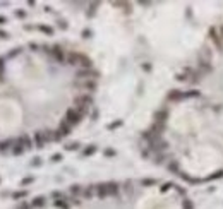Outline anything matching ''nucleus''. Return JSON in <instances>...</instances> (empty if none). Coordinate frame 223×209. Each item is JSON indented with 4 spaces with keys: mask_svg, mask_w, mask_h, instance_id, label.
Masks as SVG:
<instances>
[{
    "mask_svg": "<svg viewBox=\"0 0 223 209\" xmlns=\"http://www.w3.org/2000/svg\"><path fill=\"white\" fill-rule=\"evenodd\" d=\"M81 118H83V115L79 113L76 108H69V110H67V113H65V122L69 123L70 127H72V125H77V123L81 122Z\"/></svg>",
    "mask_w": 223,
    "mask_h": 209,
    "instance_id": "1",
    "label": "nucleus"
},
{
    "mask_svg": "<svg viewBox=\"0 0 223 209\" xmlns=\"http://www.w3.org/2000/svg\"><path fill=\"white\" fill-rule=\"evenodd\" d=\"M50 52H52V55L55 57V60H57L58 64H64V60H67V58H65V53H64V50H62L60 45H55V46L50 50Z\"/></svg>",
    "mask_w": 223,
    "mask_h": 209,
    "instance_id": "2",
    "label": "nucleus"
},
{
    "mask_svg": "<svg viewBox=\"0 0 223 209\" xmlns=\"http://www.w3.org/2000/svg\"><path fill=\"white\" fill-rule=\"evenodd\" d=\"M74 103L77 106H89V105H93V98L89 94H81V96H76Z\"/></svg>",
    "mask_w": 223,
    "mask_h": 209,
    "instance_id": "3",
    "label": "nucleus"
},
{
    "mask_svg": "<svg viewBox=\"0 0 223 209\" xmlns=\"http://www.w3.org/2000/svg\"><path fill=\"white\" fill-rule=\"evenodd\" d=\"M33 139H35V146L38 149H43L45 148V132H41V130H36L35 132V135H33Z\"/></svg>",
    "mask_w": 223,
    "mask_h": 209,
    "instance_id": "4",
    "label": "nucleus"
},
{
    "mask_svg": "<svg viewBox=\"0 0 223 209\" xmlns=\"http://www.w3.org/2000/svg\"><path fill=\"white\" fill-rule=\"evenodd\" d=\"M210 38L214 41V45H216V48H218V50H221V48H223V39L220 38L218 31L214 29V28H210Z\"/></svg>",
    "mask_w": 223,
    "mask_h": 209,
    "instance_id": "5",
    "label": "nucleus"
},
{
    "mask_svg": "<svg viewBox=\"0 0 223 209\" xmlns=\"http://www.w3.org/2000/svg\"><path fill=\"white\" fill-rule=\"evenodd\" d=\"M77 77L79 79H91V77L95 79V77H98V72H95L91 69H83L77 72Z\"/></svg>",
    "mask_w": 223,
    "mask_h": 209,
    "instance_id": "6",
    "label": "nucleus"
},
{
    "mask_svg": "<svg viewBox=\"0 0 223 209\" xmlns=\"http://www.w3.org/2000/svg\"><path fill=\"white\" fill-rule=\"evenodd\" d=\"M168 100H170V101H180V100H184V93L179 91V89H172V91L168 93Z\"/></svg>",
    "mask_w": 223,
    "mask_h": 209,
    "instance_id": "7",
    "label": "nucleus"
},
{
    "mask_svg": "<svg viewBox=\"0 0 223 209\" xmlns=\"http://www.w3.org/2000/svg\"><path fill=\"white\" fill-rule=\"evenodd\" d=\"M79 65L84 67V69H91L93 62L89 57H86V55H83V53H79Z\"/></svg>",
    "mask_w": 223,
    "mask_h": 209,
    "instance_id": "8",
    "label": "nucleus"
},
{
    "mask_svg": "<svg viewBox=\"0 0 223 209\" xmlns=\"http://www.w3.org/2000/svg\"><path fill=\"white\" fill-rule=\"evenodd\" d=\"M67 64H69V65H79V53L70 52L69 55H67Z\"/></svg>",
    "mask_w": 223,
    "mask_h": 209,
    "instance_id": "9",
    "label": "nucleus"
},
{
    "mask_svg": "<svg viewBox=\"0 0 223 209\" xmlns=\"http://www.w3.org/2000/svg\"><path fill=\"white\" fill-rule=\"evenodd\" d=\"M58 132L62 134V137L70 134V125L65 122V120H62V122H60V125H58Z\"/></svg>",
    "mask_w": 223,
    "mask_h": 209,
    "instance_id": "10",
    "label": "nucleus"
},
{
    "mask_svg": "<svg viewBox=\"0 0 223 209\" xmlns=\"http://www.w3.org/2000/svg\"><path fill=\"white\" fill-rule=\"evenodd\" d=\"M96 194L100 199H105L106 196H108V189H106V183H101V185H98L96 187Z\"/></svg>",
    "mask_w": 223,
    "mask_h": 209,
    "instance_id": "11",
    "label": "nucleus"
},
{
    "mask_svg": "<svg viewBox=\"0 0 223 209\" xmlns=\"http://www.w3.org/2000/svg\"><path fill=\"white\" fill-rule=\"evenodd\" d=\"M19 139H21V142H22V146H24V149H31V148H33V141L29 139V135H28V134H22Z\"/></svg>",
    "mask_w": 223,
    "mask_h": 209,
    "instance_id": "12",
    "label": "nucleus"
},
{
    "mask_svg": "<svg viewBox=\"0 0 223 209\" xmlns=\"http://www.w3.org/2000/svg\"><path fill=\"white\" fill-rule=\"evenodd\" d=\"M163 129H165V123H162V122H154L153 123V127H151V132H153L154 135H160L163 132Z\"/></svg>",
    "mask_w": 223,
    "mask_h": 209,
    "instance_id": "13",
    "label": "nucleus"
},
{
    "mask_svg": "<svg viewBox=\"0 0 223 209\" xmlns=\"http://www.w3.org/2000/svg\"><path fill=\"white\" fill-rule=\"evenodd\" d=\"M106 189H108V196H117L118 194V185L115 182H108L106 183Z\"/></svg>",
    "mask_w": 223,
    "mask_h": 209,
    "instance_id": "14",
    "label": "nucleus"
},
{
    "mask_svg": "<svg viewBox=\"0 0 223 209\" xmlns=\"http://www.w3.org/2000/svg\"><path fill=\"white\" fill-rule=\"evenodd\" d=\"M12 152H14V154H16V156H21L22 152H24V146H22L21 139H17V142H16V146H14Z\"/></svg>",
    "mask_w": 223,
    "mask_h": 209,
    "instance_id": "15",
    "label": "nucleus"
},
{
    "mask_svg": "<svg viewBox=\"0 0 223 209\" xmlns=\"http://www.w3.org/2000/svg\"><path fill=\"white\" fill-rule=\"evenodd\" d=\"M45 206V197H35V199H33V202H31V207H43Z\"/></svg>",
    "mask_w": 223,
    "mask_h": 209,
    "instance_id": "16",
    "label": "nucleus"
},
{
    "mask_svg": "<svg viewBox=\"0 0 223 209\" xmlns=\"http://www.w3.org/2000/svg\"><path fill=\"white\" fill-rule=\"evenodd\" d=\"M166 117H168V113H166L165 110H162V112H156V115H154V118H156V122H162V123H165Z\"/></svg>",
    "mask_w": 223,
    "mask_h": 209,
    "instance_id": "17",
    "label": "nucleus"
},
{
    "mask_svg": "<svg viewBox=\"0 0 223 209\" xmlns=\"http://www.w3.org/2000/svg\"><path fill=\"white\" fill-rule=\"evenodd\" d=\"M95 152H96V146L91 144V146H87V148L83 151V154H84V156H91V154H95Z\"/></svg>",
    "mask_w": 223,
    "mask_h": 209,
    "instance_id": "18",
    "label": "nucleus"
},
{
    "mask_svg": "<svg viewBox=\"0 0 223 209\" xmlns=\"http://www.w3.org/2000/svg\"><path fill=\"white\" fill-rule=\"evenodd\" d=\"M38 29L41 31V33H45V35H48V36L53 35V29L50 26H43V24H41V26H38Z\"/></svg>",
    "mask_w": 223,
    "mask_h": 209,
    "instance_id": "19",
    "label": "nucleus"
},
{
    "mask_svg": "<svg viewBox=\"0 0 223 209\" xmlns=\"http://www.w3.org/2000/svg\"><path fill=\"white\" fill-rule=\"evenodd\" d=\"M28 196V190H19V192H14L12 194V199H22V197H26Z\"/></svg>",
    "mask_w": 223,
    "mask_h": 209,
    "instance_id": "20",
    "label": "nucleus"
},
{
    "mask_svg": "<svg viewBox=\"0 0 223 209\" xmlns=\"http://www.w3.org/2000/svg\"><path fill=\"white\" fill-rule=\"evenodd\" d=\"M197 96H201V93H199V91H196V89L184 93V98H197Z\"/></svg>",
    "mask_w": 223,
    "mask_h": 209,
    "instance_id": "21",
    "label": "nucleus"
},
{
    "mask_svg": "<svg viewBox=\"0 0 223 209\" xmlns=\"http://www.w3.org/2000/svg\"><path fill=\"white\" fill-rule=\"evenodd\" d=\"M10 144H12V141H4V142H0V151L5 152L7 149L10 148Z\"/></svg>",
    "mask_w": 223,
    "mask_h": 209,
    "instance_id": "22",
    "label": "nucleus"
},
{
    "mask_svg": "<svg viewBox=\"0 0 223 209\" xmlns=\"http://www.w3.org/2000/svg\"><path fill=\"white\" fill-rule=\"evenodd\" d=\"M79 146H81L79 142H70V144H67V146H65V149H67V151H77Z\"/></svg>",
    "mask_w": 223,
    "mask_h": 209,
    "instance_id": "23",
    "label": "nucleus"
},
{
    "mask_svg": "<svg viewBox=\"0 0 223 209\" xmlns=\"http://www.w3.org/2000/svg\"><path fill=\"white\" fill-rule=\"evenodd\" d=\"M55 206H57L58 209H69V204H67L65 200H60V199L55 200Z\"/></svg>",
    "mask_w": 223,
    "mask_h": 209,
    "instance_id": "24",
    "label": "nucleus"
},
{
    "mask_svg": "<svg viewBox=\"0 0 223 209\" xmlns=\"http://www.w3.org/2000/svg\"><path fill=\"white\" fill-rule=\"evenodd\" d=\"M98 2H95V4H91L89 5V12H87V16H89V17H93V16H95V12H96V7H98Z\"/></svg>",
    "mask_w": 223,
    "mask_h": 209,
    "instance_id": "25",
    "label": "nucleus"
},
{
    "mask_svg": "<svg viewBox=\"0 0 223 209\" xmlns=\"http://www.w3.org/2000/svg\"><path fill=\"white\" fill-rule=\"evenodd\" d=\"M84 87L89 89V91H95V89H96V82H93V81H86V82H84Z\"/></svg>",
    "mask_w": 223,
    "mask_h": 209,
    "instance_id": "26",
    "label": "nucleus"
},
{
    "mask_svg": "<svg viewBox=\"0 0 223 209\" xmlns=\"http://www.w3.org/2000/svg\"><path fill=\"white\" fill-rule=\"evenodd\" d=\"M118 127H122V120H117V122L108 123V130H113V129H118Z\"/></svg>",
    "mask_w": 223,
    "mask_h": 209,
    "instance_id": "27",
    "label": "nucleus"
},
{
    "mask_svg": "<svg viewBox=\"0 0 223 209\" xmlns=\"http://www.w3.org/2000/svg\"><path fill=\"white\" fill-rule=\"evenodd\" d=\"M33 182H35L33 177H26V178L21 180V187H26V185H29V183H33Z\"/></svg>",
    "mask_w": 223,
    "mask_h": 209,
    "instance_id": "28",
    "label": "nucleus"
},
{
    "mask_svg": "<svg viewBox=\"0 0 223 209\" xmlns=\"http://www.w3.org/2000/svg\"><path fill=\"white\" fill-rule=\"evenodd\" d=\"M168 170L175 171V173H179V163H177V161H172L170 165H168Z\"/></svg>",
    "mask_w": 223,
    "mask_h": 209,
    "instance_id": "29",
    "label": "nucleus"
},
{
    "mask_svg": "<svg viewBox=\"0 0 223 209\" xmlns=\"http://www.w3.org/2000/svg\"><path fill=\"white\" fill-rule=\"evenodd\" d=\"M141 183H143L144 187H149V185H156V180H153V178H144Z\"/></svg>",
    "mask_w": 223,
    "mask_h": 209,
    "instance_id": "30",
    "label": "nucleus"
},
{
    "mask_svg": "<svg viewBox=\"0 0 223 209\" xmlns=\"http://www.w3.org/2000/svg\"><path fill=\"white\" fill-rule=\"evenodd\" d=\"M182 207H184V209H194V204H192V200L185 199L184 202H182Z\"/></svg>",
    "mask_w": 223,
    "mask_h": 209,
    "instance_id": "31",
    "label": "nucleus"
},
{
    "mask_svg": "<svg viewBox=\"0 0 223 209\" xmlns=\"http://www.w3.org/2000/svg\"><path fill=\"white\" fill-rule=\"evenodd\" d=\"M93 194H95L93 187H87L86 190H84V197H86V199H91V197H93Z\"/></svg>",
    "mask_w": 223,
    "mask_h": 209,
    "instance_id": "32",
    "label": "nucleus"
},
{
    "mask_svg": "<svg viewBox=\"0 0 223 209\" xmlns=\"http://www.w3.org/2000/svg\"><path fill=\"white\" fill-rule=\"evenodd\" d=\"M223 177V171H216V173L214 175H210V177H208V180H214V178H221Z\"/></svg>",
    "mask_w": 223,
    "mask_h": 209,
    "instance_id": "33",
    "label": "nucleus"
},
{
    "mask_svg": "<svg viewBox=\"0 0 223 209\" xmlns=\"http://www.w3.org/2000/svg\"><path fill=\"white\" fill-rule=\"evenodd\" d=\"M31 166H41V158H33Z\"/></svg>",
    "mask_w": 223,
    "mask_h": 209,
    "instance_id": "34",
    "label": "nucleus"
},
{
    "mask_svg": "<svg viewBox=\"0 0 223 209\" xmlns=\"http://www.w3.org/2000/svg\"><path fill=\"white\" fill-rule=\"evenodd\" d=\"M70 192H72V194H79V192H81V185H72V187H70Z\"/></svg>",
    "mask_w": 223,
    "mask_h": 209,
    "instance_id": "35",
    "label": "nucleus"
},
{
    "mask_svg": "<svg viewBox=\"0 0 223 209\" xmlns=\"http://www.w3.org/2000/svg\"><path fill=\"white\" fill-rule=\"evenodd\" d=\"M105 156H108V158H112V156H115V151L112 148H108V149H105Z\"/></svg>",
    "mask_w": 223,
    "mask_h": 209,
    "instance_id": "36",
    "label": "nucleus"
},
{
    "mask_svg": "<svg viewBox=\"0 0 223 209\" xmlns=\"http://www.w3.org/2000/svg\"><path fill=\"white\" fill-rule=\"evenodd\" d=\"M21 50H22V48H14V52H10V53H9V57H10V58L16 57L17 53H21Z\"/></svg>",
    "mask_w": 223,
    "mask_h": 209,
    "instance_id": "37",
    "label": "nucleus"
},
{
    "mask_svg": "<svg viewBox=\"0 0 223 209\" xmlns=\"http://www.w3.org/2000/svg\"><path fill=\"white\" fill-rule=\"evenodd\" d=\"M91 35H93V33H91L89 29H84V31H83V38H86V39H87V38H91Z\"/></svg>",
    "mask_w": 223,
    "mask_h": 209,
    "instance_id": "38",
    "label": "nucleus"
},
{
    "mask_svg": "<svg viewBox=\"0 0 223 209\" xmlns=\"http://www.w3.org/2000/svg\"><path fill=\"white\" fill-rule=\"evenodd\" d=\"M60 160H62V154H58V152H57V154H53V156H52V161H55V163H58V161H60Z\"/></svg>",
    "mask_w": 223,
    "mask_h": 209,
    "instance_id": "39",
    "label": "nucleus"
},
{
    "mask_svg": "<svg viewBox=\"0 0 223 209\" xmlns=\"http://www.w3.org/2000/svg\"><path fill=\"white\" fill-rule=\"evenodd\" d=\"M172 187H175L173 183H165V185H163V187H162V192H166V190H168V189H172Z\"/></svg>",
    "mask_w": 223,
    "mask_h": 209,
    "instance_id": "40",
    "label": "nucleus"
},
{
    "mask_svg": "<svg viewBox=\"0 0 223 209\" xmlns=\"http://www.w3.org/2000/svg\"><path fill=\"white\" fill-rule=\"evenodd\" d=\"M16 16L21 17V19H24V17H26V12H24V10H16Z\"/></svg>",
    "mask_w": 223,
    "mask_h": 209,
    "instance_id": "41",
    "label": "nucleus"
},
{
    "mask_svg": "<svg viewBox=\"0 0 223 209\" xmlns=\"http://www.w3.org/2000/svg\"><path fill=\"white\" fill-rule=\"evenodd\" d=\"M0 38H2V39H7V38H9V33H5V31L0 29Z\"/></svg>",
    "mask_w": 223,
    "mask_h": 209,
    "instance_id": "42",
    "label": "nucleus"
},
{
    "mask_svg": "<svg viewBox=\"0 0 223 209\" xmlns=\"http://www.w3.org/2000/svg\"><path fill=\"white\" fill-rule=\"evenodd\" d=\"M58 26H60L62 29H67V22L65 21H58Z\"/></svg>",
    "mask_w": 223,
    "mask_h": 209,
    "instance_id": "43",
    "label": "nucleus"
},
{
    "mask_svg": "<svg viewBox=\"0 0 223 209\" xmlns=\"http://www.w3.org/2000/svg\"><path fill=\"white\" fill-rule=\"evenodd\" d=\"M143 69H144L146 72H149V70H151V65H149V64H143Z\"/></svg>",
    "mask_w": 223,
    "mask_h": 209,
    "instance_id": "44",
    "label": "nucleus"
},
{
    "mask_svg": "<svg viewBox=\"0 0 223 209\" xmlns=\"http://www.w3.org/2000/svg\"><path fill=\"white\" fill-rule=\"evenodd\" d=\"M5 22H7V17H4V16H0V26H4Z\"/></svg>",
    "mask_w": 223,
    "mask_h": 209,
    "instance_id": "45",
    "label": "nucleus"
},
{
    "mask_svg": "<svg viewBox=\"0 0 223 209\" xmlns=\"http://www.w3.org/2000/svg\"><path fill=\"white\" fill-rule=\"evenodd\" d=\"M4 62H5V58L0 57V70H4Z\"/></svg>",
    "mask_w": 223,
    "mask_h": 209,
    "instance_id": "46",
    "label": "nucleus"
},
{
    "mask_svg": "<svg viewBox=\"0 0 223 209\" xmlns=\"http://www.w3.org/2000/svg\"><path fill=\"white\" fill-rule=\"evenodd\" d=\"M53 197H57V199H58V197H62V194H60V192H53Z\"/></svg>",
    "mask_w": 223,
    "mask_h": 209,
    "instance_id": "47",
    "label": "nucleus"
},
{
    "mask_svg": "<svg viewBox=\"0 0 223 209\" xmlns=\"http://www.w3.org/2000/svg\"><path fill=\"white\" fill-rule=\"evenodd\" d=\"M21 209H29V206H28V204H21Z\"/></svg>",
    "mask_w": 223,
    "mask_h": 209,
    "instance_id": "48",
    "label": "nucleus"
},
{
    "mask_svg": "<svg viewBox=\"0 0 223 209\" xmlns=\"http://www.w3.org/2000/svg\"><path fill=\"white\" fill-rule=\"evenodd\" d=\"M2 81H4V75H2V70H0V82H2Z\"/></svg>",
    "mask_w": 223,
    "mask_h": 209,
    "instance_id": "49",
    "label": "nucleus"
},
{
    "mask_svg": "<svg viewBox=\"0 0 223 209\" xmlns=\"http://www.w3.org/2000/svg\"><path fill=\"white\" fill-rule=\"evenodd\" d=\"M221 39H223V28H221Z\"/></svg>",
    "mask_w": 223,
    "mask_h": 209,
    "instance_id": "50",
    "label": "nucleus"
}]
</instances>
